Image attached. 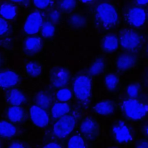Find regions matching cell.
<instances>
[{
    "label": "cell",
    "mask_w": 148,
    "mask_h": 148,
    "mask_svg": "<svg viewBox=\"0 0 148 148\" xmlns=\"http://www.w3.org/2000/svg\"><path fill=\"white\" fill-rule=\"evenodd\" d=\"M76 6V0H61L60 6L61 9L65 12L73 10Z\"/></svg>",
    "instance_id": "obj_30"
},
{
    "label": "cell",
    "mask_w": 148,
    "mask_h": 148,
    "mask_svg": "<svg viewBox=\"0 0 148 148\" xmlns=\"http://www.w3.org/2000/svg\"><path fill=\"white\" fill-rule=\"evenodd\" d=\"M12 2H18V3H22L25 2L26 0H10Z\"/></svg>",
    "instance_id": "obj_39"
},
{
    "label": "cell",
    "mask_w": 148,
    "mask_h": 148,
    "mask_svg": "<svg viewBox=\"0 0 148 148\" xmlns=\"http://www.w3.org/2000/svg\"><path fill=\"white\" fill-rule=\"evenodd\" d=\"M56 98L60 102H67L72 98V91L69 88L62 87L56 93Z\"/></svg>",
    "instance_id": "obj_28"
},
{
    "label": "cell",
    "mask_w": 148,
    "mask_h": 148,
    "mask_svg": "<svg viewBox=\"0 0 148 148\" xmlns=\"http://www.w3.org/2000/svg\"><path fill=\"white\" fill-rule=\"evenodd\" d=\"M49 17L51 22L57 23L60 21L61 18V14L57 10H53L50 12Z\"/></svg>",
    "instance_id": "obj_34"
},
{
    "label": "cell",
    "mask_w": 148,
    "mask_h": 148,
    "mask_svg": "<svg viewBox=\"0 0 148 148\" xmlns=\"http://www.w3.org/2000/svg\"><path fill=\"white\" fill-rule=\"evenodd\" d=\"M1 59H0V66H1Z\"/></svg>",
    "instance_id": "obj_41"
},
{
    "label": "cell",
    "mask_w": 148,
    "mask_h": 148,
    "mask_svg": "<svg viewBox=\"0 0 148 148\" xmlns=\"http://www.w3.org/2000/svg\"><path fill=\"white\" fill-rule=\"evenodd\" d=\"M29 116L33 124L36 127L44 128L49 123V117L44 108L36 105L31 106L29 109Z\"/></svg>",
    "instance_id": "obj_7"
},
{
    "label": "cell",
    "mask_w": 148,
    "mask_h": 148,
    "mask_svg": "<svg viewBox=\"0 0 148 148\" xmlns=\"http://www.w3.org/2000/svg\"><path fill=\"white\" fill-rule=\"evenodd\" d=\"M94 110L99 115H110L114 111V105L111 101H102L95 105Z\"/></svg>",
    "instance_id": "obj_16"
},
{
    "label": "cell",
    "mask_w": 148,
    "mask_h": 148,
    "mask_svg": "<svg viewBox=\"0 0 148 148\" xmlns=\"http://www.w3.org/2000/svg\"><path fill=\"white\" fill-rule=\"evenodd\" d=\"M44 147H49V148H50V147L56 148V147H61V146L56 142H49L47 144H46L44 146Z\"/></svg>",
    "instance_id": "obj_35"
},
{
    "label": "cell",
    "mask_w": 148,
    "mask_h": 148,
    "mask_svg": "<svg viewBox=\"0 0 148 148\" xmlns=\"http://www.w3.org/2000/svg\"><path fill=\"white\" fill-rule=\"evenodd\" d=\"M6 99L9 103L14 106H20L26 101L25 94L19 89L13 88L8 91Z\"/></svg>",
    "instance_id": "obj_14"
},
{
    "label": "cell",
    "mask_w": 148,
    "mask_h": 148,
    "mask_svg": "<svg viewBox=\"0 0 148 148\" xmlns=\"http://www.w3.org/2000/svg\"><path fill=\"white\" fill-rule=\"evenodd\" d=\"M43 23V17L39 11L31 13L25 21L24 30L28 35L37 34L40 30Z\"/></svg>",
    "instance_id": "obj_6"
},
{
    "label": "cell",
    "mask_w": 148,
    "mask_h": 148,
    "mask_svg": "<svg viewBox=\"0 0 148 148\" xmlns=\"http://www.w3.org/2000/svg\"><path fill=\"white\" fill-rule=\"evenodd\" d=\"M119 82V77L114 73H108L105 77V83L106 87L110 91L114 90L117 88Z\"/></svg>",
    "instance_id": "obj_26"
},
{
    "label": "cell",
    "mask_w": 148,
    "mask_h": 148,
    "mask_svg": "<svg viewBox=\"0 0 148 148\" xmlns=\"http://www.w3.org/2000/svg\"><path fill=\"white\" fill-rule=\"evenodd\" d=\"M113 134L119 143H127L131 141L132 136L128 125L123 121H118L113 127Z\"/></svg>",
    "instance_id": "obj_9"
},
{
    "label": "cell",
    "mask_w": 148,
    "mask_h": 148,
    "mask_svg": "<svg viewBox=\"0 0 148 148\" xmlns=\"http://www.w3.org/2000/svg\"><path fill=\"white\" fill-rule=\"evenodd\" d=\"M81 133L86 138L93 139L96 138L98 133V125L97 122L90 117L84 119L80 125Z\"/></svg>",
    "instance_id": "obj_11"
},
{
    "label": "cell",
    "mask_w": 148,
    "mask_h": 148,
    "mask_svg": "<svg viewBox=\"0 0 148 148\" xmlns=\"http://www.w3.org/2000/svg\"><path fill=\"white\" fill-rule=\"evenodd\" d=\"M136 147H141V148H147L148 147V144L146 141L143 140V141L139 142L136 145Z\"/></svg>",
    "instance_id": "obj_37"
},
{
    "label": "cell",
    "mask_w": 148,
    "mask_h": 148,
    "mask_svg": "<svg viewBox=\"0 0 148 148\" xmlns=\"http://www.w3.org/2000/svg\"><path fill=\"white\" fill-rule=\"evenodd\" d=\"M0 145H1V143H0Z\"/></svg>",
    "instance_id": "obj_42"
},
{
    "label": "cell",
    "mask_w": 148,
    "mask_h": 148,
    "mask_svg": "<svg viewBox=\"0 0 148 148\" xmlns=\"http://www.w3.org/2000/svg\"><path fill=\"white\" fill-rule=\"evenodd\" d=\"M95 15L98 22L105 28L113 27L119 21V15L116 8L107 2L98 5L95 9Z\"/></svg>",
    "instance_id": "obj_1"
},
{
    "label": "cell",
    "mask_w": 148,
    "mask_h": 148,
    "mask_svg": "<svg viewBox=\"0 0 148 148\" xmlns=\"http://www.w3.org/2000/svg\"><path fill=\"white\" fill-rule=\"evenodd\" d=\"M76 123L75 117L73 115L66 114L59 118L54 123L53 128V134L58 138H65L73 130Z\"/></svg>",
    "instance_id": "obj_4"
},
{
    "label": "cell",
    "mask_w": 148,
    "mask_h": 148,
    "mask_svg": "<svg viewBox=\"0 0 148 148\" xmlns=\"http://www.w3.org/2000/svg\"><path fill=\"white\" fill-rule=\"evenodd\" d=\"M119 42L123 49L128 51H134L140 46L142 37L136 31L127 29L121 32Z\"/></svg>",
    "instance_id": "obj_5"
},
{
    "label": "cell",
    "mask_w": 148,
    "mask_h": 148,
    "mask_svg": "<svg viewBox=\"0 0 148 148\" xmlns=\"http://www.w3.org/2000/svg\"><path fill=\"white\" fill-rule=\"evenodd\" d=\"M71 107L65 102H58L54 103L51 109V114L53 119H58L62 116L68 114Z\"/></svg>",
    "instance_id": "obj_17"
},
{
    "label": "cell",
    "mask_w": 148,
    "mask_h": 148,
    "mask_svg": "<svg viewBox=\"0 0 148 148\" xmlns=\"http://www.w3.org/2000/svg\"><path fill=\"white\" fill-rule=\"evenodd\" d=\"M73 91L76 98L82 102L88 101L91 96V84L90 77L84 75L77 76L73 83Z\"/></svg>",
    "instance_id": "obj_3"
},
{
    "label": "cell",
    "mask_w": 148,
    "mask_h": 148,
    "mask_svg": "<svg viewBox=\"0 0 148 148\" xmlns=\"http://www.w3.org/2000/svg\"><path fill=\"white\" fill-rule=\"evenodd\" d=\"M136 59L134 55L124 53L120 54L116 60V67L119 71H124L133 67L136 64Z\"/></svg>",
    "instance_id": "obj_13"
},
{
    "label": "cell",
    "mask_w": 148,
    "mask_h": 148,
    "mask_svg": "<svg viewBox=\"0 0 148 148\" xmlns=\"http://www.w3.org/2000/svg\"><path fill=\"white\" fill-rule=\"evenodd\" d=\"M105 63L102 58H98L91 64L89 68L90 75L95 76L100 75L104 70Z\"/></svg>",
    "instance_id": "obj_23"
},
{
    "label": "cell",
    "mask_w": 148,
    "mask_h": 148,
    "mask_svg": "<svg viewBox=\"0 0 148 148\" xmlns=\"http://www.w3.org/2000/svg\"><path fill=\"white\" fill-rule=\"evenodd\" d=\"M34 5L39 9H45L52 3V0H33Z\"/></svg>",
    "instance_id": "obj_32"
},
{
    "label": "cell",
    "mask_w": 148,
    "mask_h": 148,
    "mask_svg": "<svg viewBox=\"0 0 148 148\" xmlns=\"http://www.w3.org/2000/svg\"><path fill=\"white\" fill-rule=\"evenodd\" d=\"M146 20L145 10L140 7H133L129 9L127 14V20L128 24L136 28L142 26Z\"/></svg>",
    "instance_id": "obj_8"
},
{
    "label": "cell",
    "mask_w": 148,
    "mask_h": 148,
    "mask_svg": "<svg viewBox=\"0 0 148 148\" xmlns=\"http://www.w3.org/2000/svg\"><path fill=\"white\" fill-rule=\"evenodd\" d=\"M127 94L130 98H137L140 94L139 86L136 84H130L127 88Z\"/></svg>",
    "instance_id": "obj_31"
},
{
    "label": "cell",
    "mask_w": 148,
    "mask_h": 148,
    "mask_svg": "<svg viewBox=\"0 0 148 148\" xmlns=\"http://www.w3.org/2000/svg\"><path fill=\"white\" fill-rule=\"evenodd\" d=\"M9 147L12 148H21V147H24L25 146L22 143H20L18 142H14L12 143L9 146Z\"/></svg>",
    "instance_id": "obj_36"
},
{
    "label": "cell",
    "mask_w": 148,
    "mask_h": 148,
    "mask_svg": "<svg viewBox=\"0 0 148 148\" xmlns=\"http://www.w3.org/2000/svg\"><path fill=\"white\" fill-rule=\"evenodd\" d=\"M55 26L53 22L47 21L42 23L40 28L41 34L46 38H49L53 36L55 33Z\"/></svg>",
    "instance_id": "obj_25"
},
{
    "label": "cell",
    "mask_w": 148,
    "mask_h": 148,
    "mask_svg": "<svg viewBox=\"0 0 148 148\" xmlns=\"http://www.w3.org/2000/svg\"><path fill=\"white\" fill-rule=\"evenodd\" d=\"M70 75L67 69L64 68H57L51 73V82L55 88L65 87L68 83Z\"/></svg>",
    "instance_id": "obj_10"
},
{
    "label": "cell",
    "mask_w": 148,
    "mask_h": 148,
    "mask_svg": "<svg viewBox=\"0 0 148 148\" xmlns=\"http://www.w3.org/2000/svg\"><path fill=\"white\" fill-rule=\"evenodd\" d=\"M16 133V127L10 122L0 121V136L3 138H11Z\"/></svg>",
    "instance_id": "obj_21"
},
{
    "label": "cell",
    "mask_w": 148,
    "mask_h": 148,
    "mask_svg": "<svg viewBox=\"0 0 148 148\" xmlns=\"http://www.w3.org/2000/svg\"><path fill=\"white\" fill-rule=\"evenodd\" d=\"M9 30V24L6 19L0 16V35L5 34Z\"/></svg>",
    "instance_id": "obj_33"
},
{
    "label": "cell",
    "mask_w": 148,
    "mask_h": 148,
    "mask_svg": "<svg viewBox=\"0 0 148 148\" xmlns=\"http://www.w3.org/2000/svg\"><path fill=\"white\" fill-rule=\"evenodd\" d=\"M7 116L12 123H19L23 120L25 116L24 109L20 106L12 105L7 111Z\"/></svg>",
    "instance_id": "obj_18"
},
{
    "label": "cell",
    "mask_w": 148,
    "mask_h": 148,
    "mask_svg": "<svg viewBox=\"0 0 148 148\" xmlns=\"http://www.w3.org/2000/svg\"><path fill=\"white\" fill-rule=\"evenodd\" d=\"M70 24L75 28H81L85 25L86 20L82 14L75 13L72 14L69 18Z\"/></svg>",
    "instance_id": "obj_27"
},
{
    "label": "cell",
    "mask_w": 148,
    "mask_h": 148,
    "mask_svg": "<svg viewBox=\"0 0 148 148\" xmlns=\"http://www.w3.org/2000/svg\"><path fill=\"white\" fill-rule=\"evenodd\" d=\"M68 147H86V143L83 138L79 135H75L71 137L68 142Z\"/></svg>",
    "instance_id": "obj_29"
},
{
    "label": "cell",
    "mask_w": 148,
    "mask_h": 148,
    "mask_svg": "<svg viewBox=\"0 0 148 148\" xmlns=\"http://www.w3.org/2000/svg\"><path fill=\"white\" fill-rule=\"evenodd\" d=\"M82 2H85V3H87V2H92L94 0H81Z\"/></svg>",
    "instance_id": "obj_40"
},
{
    "label": "cell",
    "mask_w": 148,
    "mask_h": 148,
    "mask_svg": "<svg viewBox=\"0 0 148 148\" xmlns=\"http://www.w3.org/2000/svg\"><path fill=\"white\" fill-rule=\"evenodd\" d=\"M25 71L28 76L36 77L40 75L42 68L38 62L30 61L27 62L25 65Z\"/></svg>",
    "instance_id": "obj_22"
},
{
    "label": "cell",
    "mask_w": 148,
    "mask_h": 148,
    "mask_svg": "<svg viewBox=\"0 0 148 148\" xmlns=\"http://www.w3.org/2000/svg\"><path fill=\"white\" fill-rule=\"evenodd\" d=\"M35 102L36 105L46 109L50 106L51 100L50 97L46 93L40 91L36 95Z\"/></svg>",
    "instance_id": "obj_24"
},
{
    "label": "cell",
    "mask_w": 148,
    "mask_h": 148,
    "mask_svg": "<svg viewBox=\"0 0 148 148\" xmlns=\"http://www.w3.org/2000/svg\"><path fill=\"white\" fill-rule=\"evenodd\" d=\"M135 1L139 5H145L147 3L148 0H135Z\"/></svg>",
    "instance_id": "obj_38"
},
{
    "label": "cell",
    "mask_w": 148,
    "mask_h": 148,
    "mask_svg": "<svg viewBox=\"0 0 148 148\" xmlns=\"http://www.w3.org/2000/svg\"><path fill=\"white\" fill-rule=\"evenodd\" d=\"M125 115L132 120H139L144 118L147 112L146 104L135 98L124 100L121 105Z\"/></svg>",
    "instance_id": "obj_2"
},
{
    "label": "cell",
    "mask_w": 148,
    "mask_h": 148,
    "mask_svg": "<svg viewBox=\"0 0 148 148\" xmlns=\"http://www.w3.org/2000/svg\"><path fill=\"white\" fill-rule=\"evenodd\" d=\"M119 39L116 35L109 34L105 36L102 41V47L103 50L108 52L114 51L119 46Z\"/></svg>",
    "instance_id": "obj_19"
},
{
    "label": "cell",
    "mask_w": 148,
    "mask_h": 148,
    "mask_svg": "<svg viewBox=\"0 0 148 148\" xmlns=\"http://www.w3.org/2000/svg\"><path fill=\"white\" fill-rule=\"evenodd\" d=\"M42 40L38 36H31L25 39L24 44L25 51L28 54L38 52L42 48Z\"/></svg>",
    "instance_id": "obj_15"
},
{
    "label": "cell",
    "mask_w": 148,
    "mask_h": 148,
    "mask_svg": "<svg viewBox=\"0 0 148 148\" xmlns=\"http://www.w3.org/2000/svg\"><path fill=\"white\" fill-rule=\"evenodd\" d=\"M19 76L14 71L6 70L0 72V87L8 88L16 86L19 82Z\"/></svg>",
    "instance_id": "obj_12"
},
{
    "label": "cell",
    "mask_w": 148,
    "mask_h": 148,
    "mask_svg": "<svg viewBox=\"0 0 148 148\" xmlns=\"http://www.w3.org/2000/svg\"><path fill=\"white\" fill-rule=\"evenodd\" d=\"M16 13V8L12 3L4 2L0 6V16L6 20L13 19Z\"/></svg>",
    "instance_id": "obj_20"
}]
</instances>
